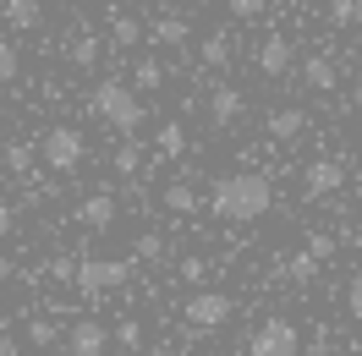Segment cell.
I'll list each match as a JSON object with an SVG mask.
<instances>
[{
    "instance_id": "1",
    "label": "cell",
    "mask_w": 362,
    "mask_h": 356,
    "mask_svg": "<svg viewBox=\"0 0 362 356\" xmlns=\"http://www.w3.org/2000/svg\"><path fill=\"white\" fill-rule=\"evenodd\" d=\"M209 208L230 225H252L264 220L274 208V181L264 170H230V176L214 181V192H209Z\"/></svg>"
},
{
    "instance_id": "2",
    "label": "cell",
    "mask_w": 362,
    "mask_h": 356,
    "mask_svg": "<svg viewBox=\"0 0 362 356\" xmlns=\"http://www.w3.org/2000/svg\"><path fill=\"white\" fill-rule=\"evenodd\" d=\"M93 115L105 121V126H115L121 137H132L137 126H143V99H137L132 83H121V77H105V83H93Z\"/></svg>"
},
{
    "instance_id": "3",
    "label": "cell",
    "mask_w": 362,
    "mask_h": 356,
    "mask_svg": "<svg viewBox=\"0 0 362 356\" xmlns=\"http://www.w3.org/2000/svg\"><path fill=\"white\" fill-rule=\"evenodd\" d=\"M83 154H88V143H83L77 126H49L45 143H39V159H45L55 176H71V170L83 165Z\"/></svg>"
},
{
    "instance_id": "4",
    "label": "cell",
    "mask_w": 362,
    "mask_h": 356,
    "mask_svg": "<svg viewBox=\"0 0 362 356\" xmlns=\"http://www.w3.org/2000/svg\"><path fill=\"white\" fill-rule=\"evenodd\" d=\"M296 351H302V329L291 318H264L247 334V356H296Z\"/></svg>"
},
{
    "instance_id": "5",
    "label": "cell",
    "mask_w": 362,
    "mask_h": 356,
    "mask_svg": "<svg viewBox=\"0 0 362 356\" xmlns=\"http://www.w3.org/2000/svg\"><path fill=\"white\" fill-rule=\"evenodd\" d=\"M132 258H77V290L83 296H105V290L127 285Z\"/></svg>"
},
{
    "instance_id": "6",
    "label": "cell",
    "mask_w": 362,
    "mask_h": 356,
    "mask_svg": "<svg viewBox=\"0 0 362 356\" xmlns=\"http://www.w3.org/2000/svg\"><path fill=\"white\" fill-rule=\"evenodd\" d=\"M230 312H236V302H230L226 290H192V296L181 302V318H187V329H220Z\"/></svg>"
},
{
    "instance_id": "7",
    "label": "cell",
    "mask_w": 362,
    "mask_h": 356,
    "mask_svg": "<svg viewBox=\"0 0 362 356\" xmlns=\"http://www.w3.org/2000/svg\"><path fill=\"white\" fill-rule=\"evenodd\" d=\"M105 345H110V329L99 318H83L66 329V356H105Z\"/></svg>"
},
{
    "instance_id": "8",
    "label": "cell",
    "mask_w": 362,
    "mask_h": 356,
    "mask_svg": "<svg viewBox=\"0 0 362 356\" xmlns=\"http://www.w3.org/2000/svg\"><path fill=\"white\" fill-rule=\"evenodd\" d=\"M291 66H296L291 39H286V33H269V39L258 44V71H264V77H291Z\"/></svg>"
},
{
    "instance_id": "9",
    "label": "cell",
    "mask_w": 362,
    "mask_h": 356,
    "mask_svg": "<svg viewBox=\"0 0 362 356\" xmlns=\"http://www.w3.org/2000/svg\"><path fill=\"white\" fill-rule=\"evenodd\" d=\"M340 186H346L340 159H313L308 176H302V192H308V198H329V192H340Z\"/></svg>"
},
{
    "instance_id": "10",
    "label": "cell",
    "mask_w": 362,
    "mask_h": 356,
    "mask_svg": "<svg viewBox=\"0 0 362 356\" xmlns=\"http://www.w3.org/2000/svg\"><path fill=\"white\" fill-rule=\"evenodd\" d=\"M242 110H247L242 88H230V83H214V93H209V121H214V126H236V121H242Z\"/></svg>"
},
{
    "instance_id": "11",
    "label": "cell",
    "mask_w": 362,
    "mask_h": 356,
    "mask_svg": "<svg viewBox=\"0 0 362 356\" xmlns=\"http://www.w3.org/2000/svg\"><path fill=\"white\" fill-rule=\"evenodd\" d=\"M77 225H83V230H110V225H115V198H110V192L83 198V203H77Z\"/></svg>"
},
{
    "instance_id": "12",
    "label": "cell",
    "mask_w": 362,
    "mask_h": 356,
    "mask_svg": "<svg viewBox=\"0 0 362 356\" xmlns=\"http://www.w3.org/2000/svg\"><path fill=\"white\" fill-rule=\"evenodd\" d=\"M302 83H308L313 93H335L340 71H335V61H329V55H308V61H302Z\"/></svg>"
},
{
    "instance_id": "13",
    "label": "cell",
    "mask_w": 362,
    "mask_h": 356,
    "mask_svg": "<svg viewBox=\"0 0 362 356\" xmlns=\"http://www.w3.org/2000/svg\"><path fill=\"white\" fill-rule=\"evenodd\" d=\"M302 132H308V115H302V110H274L269 115V137H274V143H296Z\"/></svg>"
},
{
    "instance_id": "14",
    "label": "cell",
    "mask_w": 362,
    "mask_h": 356,
    "mask_svg": "<svg viewBox=\"0 0 362 356\" xmlns=\"http://www.w3.org/2000/svg\"><path fill=\"white\" fill-rule=\"evenodd\" d=\"M198 61H204L209 71H226L230 66V33H209L204 44H198Z\"/></svg>"
},
{
    "instance_id": "15",
    "label": "cell",
    "mask_w": 362,
    "mask_h": 356,
    "mask_svg": "<svg viewBox=\"0 0 362 356\" xmlns=\"http://www.w3.org/2000/svg\"><path fill=\"white\" fill-rule=\"evenodd\" d=\"M159 203H165L170 214H198V192H192V181H170V186L159 192Z\"/></svg>"
},
{
    "instance_id": "16",
    "label": "cell",
    "mask_w": 362,
    "mask_h": 356,
    "mask_svg": "<svg viewBox=\"0 0 362 356\" xmlns=\"http://www.w3.org/2000/svg\"><path fill=\"white\" fill-rule=\"evenodd\" d=\"M110 39H115V44H121V49L143 44V23H137V17H127V11L115 6V11H110Z\"/></svg>"
},
{
    "instance_id": "17",
    "label": "cell",
    "mask_w": 362,
    "mask_h": 356,
    "mask_svg": "<svg viewBox=\"0 0 362 356\" xmlns=\"http://www.w3.org/2000/svg\"><path fill=\"white\" fill-rule=\"evenodd\" d=\"M6 23L28 33V28H39V23H45V6H39V0H6Z\"/></svg>"
},
{
    "instance_id": "18",
    "label": "cell",
    "mask_w": 362,
    "mask_h": 356,
    "mask_svg": "<svg viewBox=\"0 0 362 356\" xmlns=\"http://www.w3.org/2000/svg\"><path fill=\"white\" fill-rule=\"evenodd\" d=\"M99 49H105V44H99L93 33H77L66 55H71V66H77V71H93V66H99Z\"/></svg>"
},
{
    "instance_id": "19",
    "label": "cell",
    "mask_w": 362,
    "mask_h": 356,
    "mask_svg": "<svg viewBox=\"0 0 362 356\" xmlns=\"http://www.w3.org/2000/svg\"><path fill=\"white\" fill-rule=\"evenodd\" d=\"M132 88H137V93H154V88H165V66H159L154 55H143V61L132 66Z\"/></svg>"
},
{
    "instance_id": "20",
    "label": "cell",
    "mask_w": 362,
    "mask_h": 356,
    "mask_svg": "<svg viewBox=\"0 0 362 356\" xmlns=\"http://www.w3.org/2000/svg\"><path fill=\"white\" fill-rule=\"evenodd\" d=\"M154 143H159V154H165V159H181V154H187V126H181V121H165Z\"/></svg>"
},
{
    "instance_id": "21",
    "label": "cell",
    "mask_w": 362,
    "mask_h": 356,
    "mask_svg": "<svg viewBox=\"0 0 362 356\" xmlns=\"http://www.w3.org/2000/svg\"><path fill=\"white\" fill-rule=\"evenodd\" d=\"M154 39L165 49H181V44H187V17H159V23H154Z\"/></svg>"
},
{
    "instance_id": "22",
    "label": "cell",
    "mask_w": 362,
    "mask_h": 356,
    "mask_svg": "<svg viewBox=\"0 0 362 356\" xmlns=\"http://www.w3.org/2000/svg\"><path fill=\"white\" fill-rule=\"evenodd\" d=\"M280 274H286L291 285H308V280L318 274V258H308V252H296V258H286V268H280Z\"/></svg>"
},
{
    "instance_id": "23",
    "label": "cell",
    "mask_w": 362,
    "mask_h": 356,
    "mask_svg": "<svg viewBox=\"0 0 362 356\" xmlns=\"http://www.w3.org/2000/svg\"><path fill=\"white\" fill-rule=\"evenodd\" d=\"M17 71H23V55H17L11 39H0V88H11V83H17Z\"/></svg>"
},
{
    "instance_id": "24",
    "label": "cell",
    "mask_w": 362,
    "mask_h": 356,
    "mask_svg": "<svg viewBox=\"0 0 362 356\" xmlns=\"http://www.w3.org/2000/svg\"><path fill=\"white\" fill-rule=\"evenodd\" d=\"M61 340V329L49 324V318H28V345H39V351H49Z\"/></svg>"
},
{
    "instance_id": "25",
    "label": "cell",
    "mask_w": 362,
    "mask_h": 356,
    "mask_svg": "<svg viewBox=\"0 0 362 356\" xmlns=\"http://www.w3.org/2000/svg\"><path fill=\"white\" fill-rule=\"evenodd\" d=\"M329 23L335 28H357L362 23V0H329Z\"/></svg>"
},
{
    "instance_id": "26",
    "label": "cell",
    "mask_w": 362,
    "mask_h": 356,
    "mask_svg": "<svg viewBox=\"0 0 362 356\" xmlns=\"http://www.w3.org/2000/svg\"><path fill=\"white\" fill-rule=\"evenodd\" d=\"M159 252H165V236H159V230H143V236L132 242V258H137V263H154Z\"/></svg>"
},
{
    "instance_id": "27",
    "label": "cell",
    "mask_w": 362,
    "mask_h": 356,
    "mask_svg": "<svg viewBox=\"0 0 362 356\" xmlns=\"http://www.w3.org/2000/svg\"><path fill=\"white\" fill-rule=\"evenodd\" d=\"M6 170H11V176H28V170H33V148H28V143H11V148H6Z\"/></svg>"
},
{
    "instance_id": "28",
    "label": "cell",
    "mask_w": 362,
    "mask_h": 356,
    "mask_svg": "<svg viewBox=\"0 0 362 356\" xmlns=\"http://www.w3.org/2000/svg\"><path fill=\"white\" fill-rule=\"evenodd\" d=\"M137 165H143V148H137L132 137H127V143L115 148V170H121V176H137Z\"/></svg>"
},
{
    "instance_id": "29",
    "label": "cell",
    "mask_w": 362,
    "mask_h": 356,
    "mask_svg": "<svg viewBox=\"0 0 362 356\" xmlns=\"http://www.w3.org/2000/svg\"><path fill=\"white\" fill-rule=\"evenodd\" d=\"M346 312H351V318L362 324V268L351 274V285H346Z\"/></svg>"
},
{
    "instance_id": "30",
    "label": "cell",
    "mask_w": 362,
    "mask_h": 356,
    "mask_svg": "<svg viewBox=\"0 0 362 356\" xmlns=\"http://www.w3.org/2000/svg\"><path fill=\"white\" fill-rule=\"evenodd\" d=\"M329 252H335V236H324V230H313V236H308V258H318V263H324Z\"/></svg>"
},
{
    "instance_id": "31",
    "label": "cell",
    "mask_w": 362,
    "mask_h": 356,
    "mask_svg": "<svg viewBox=\"0 0 362 356\" xmlns=\"http://www.w3.org/2000/svg\"><path fill=\"white\" fill-rule=\"evenodd\" d=\"M258 11H264V0H230V17H236V23H247Z\"/></svg>"
},
{
    "instance_id": "32",
    "label": "cell",
    "mask_w": 362,
    "mask_h": 356,
    "mask_svg": "<svg viewBox=\"0 0 362 356\" xmlns=\"http://www.w3.org/2000/svg\"><path fill=\"white\" fill-rule=\"evenodd\" d=\"M204 258H181V280H192V285H204Z\"/></svg>"
},
{
    "instance_id": "33",
    "label": "cell",
    "mask_w": 362,
    "mask_h": 356,
    "mask_svg": "<svg viewBox=\"0 0 362 356\" xmlns=\"http://www.w3.org/2000/svg\"><path fill=\"white\" fill-rule=\"evenodd\" d=\"M49 274H55V280H77V263L61 252V258H49Z\"/></svg>"
},
{
    "instance_id": "34",
    "label": "cell",
    "mask_w": 362,
    "mask_h": 356,
    "mask_svg": "<svg viewBox=\"0 0 362 356\" xmlns=\"http://www.w3.org/2000/svg\"><path fill=\"white\" fill-rule=\"evenodd\" d=\"M115 340H121V345H127V351H132V345H137V340H143V329H137V324H132V318H127V324H121V329H115Z\"/></svg>"
},
{
    "instance_id": "35",
    "label": "cell",
    "mask_w": 362,
    "mask_h": 356,
    "mask_svg": "<svg viewBox=\"0 0 362 356\" xmlns=\"http://www.w3.org/2000/svg\"><path fill=\"white\" fill-rule=\"evenodd\" d=\"M11 225H17V214H11V203H0V242L11 236Z\"/></svg>"
},
{
    "instance_id": "36",
    "label": "cell",
    "mask_w": 362,
    "mask_h": 356,
    "mask_svg": "<svg viewBox=\"0 0 362 356\" xmlns=\"http://www.w3.org/2000/svg\"><path fill=\"white\" fill-rule=\"evenodd\" d=\"M11 274H17V263H11V258H0V280H11Z\"/></svg>"
},
{
    "instance_id": "37",
    "label": "cell",
    "mask_w": 362,
    "mask_h": 356,
    "mask_svg": "<svg viewBox=\"0 0 362 356\" xmlns=\"http://www.w3.org/2000/svg\"><path fill=\"white\" fill-rule=\"evenodd\" d=\"M0 356H17V351H11V340H6V334H0Z\"/></svg>"
},
{
    "instance_id": "38",
    "label": "cell",
    "mask_w": 362,
    "mask_h": 356,
    "mask_svg": "<svg viewBox=\"0 0 362 356\" xmlns=\"http://www.w3.org/2000/svg\"><path fill=\"white\" fill-rule=\"evenodd\" d=\"M351 105H357V110H362V83H357V88H351Z\"/></svg>"
},
{
    "instance_id": "39",
    "label": "cell",
    "mask_w": 362,
    "mask_h": 356,
    "mask_svg": "<svg viewBox=\"0 0 362 356\" xmlns=\"http://www.w3.org/2000/svg\"><path fill=\"white\" fill-rule=\"evenodd\" d=\"M33 356H55V351H33Z\"/></svg>"
},
{
    "instance_id": "40",
    "label": "cell",
    "mask_w": 362,
    "mask_h": 356,
    "mask_svg": "<svg viewBox=\"0 0 362 356\" xmlns=\"http://www.w3.org/2000/svg\"><path fill=\"white\" fill-rule=\"evenodd\" d=\"M357 61H362V44H357Z\"/></svg>"
},
{
    "instance_id": "41",
    "label": "cell",
    "mask_w": 362,
    "mask_h": 356,
    "mask_svg": "<svg viewBox=\"0 0 362 356\" xmlns=\"http://www.w3.org/2000/svg\"><path fill=\"white\" fill-rule=\"evenodd\" d=\"M121 6H127V0H121Z\"/></svg>"
}]
</instances>
